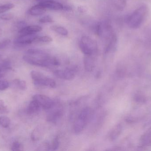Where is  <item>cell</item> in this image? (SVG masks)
<instances>
[{"instance_id":"1","label":"cell","mask_w":151,"mask_h":151,"mask_svg":"<svg viewBox=\"0 0 151 151\" xmlns=\"http://www.w3.org/2000/svg\"><path fill=\"white\" fill-rule=\"evenodd\" d=\"M23 59L30 64L41 67H53L60 65L57 58L38 49L28 50L23 56Z\"/></svg>"},{"instance_id":"23","label":"cell","mask_w":151,"mask_h":151,"mask_svg":"<svg viewBox=\"0 0 151 151\" xmlns=\"http://www.w3.org/2000/svg\"><path fill=\"white\" fill-rule=\"evenodd\" d=\"M11 150L15 151H23L24 150V146L19 142H15L12 145Z\"/></svg>"},{"instance_id":"34","label":"cell","mask_w":151,"mask_h":151,"mask_svg":"<svg viewBox=\"0 0 151 151\" xmlns=\"http://www.w3.org/2000/svg\"><path fill=\"white\" fill-rule=\"evenodd\" d=\"M2 34V30L0 28V37L1 36Z\"/></svg>"},{"instance_id":"31","label":"cell","mask_w":151,"mask_h":151,"mask_svg":"<svg viewBox=\"0 0 151 151\" xmlns=\"http://www.w3.org/2000/svg\"><path fill=\"white\" fill-rule=\"evenodd\" d=\"M4 60L3 59L2 56L1 55H0V65L2 63V62H3Z\"/></svg>"},{"instance_id":"33","label":"cell","mask_w":151,"mask_h":151,"mask_svg":"<svg viewBox=\"0 0 151 151\" xmlns=\"http://www.w3.org/2000/svg\"><path fill=\"white\" fill-rule=\"evenodd\" d=\"M2 69L0 67V78L2 76V74H1Z\"/></svg>"},{"instance_id":"22","label":"cell","mask_w":151,"mask_h":151,"mask_svg":"<svg viewBox=\"0 0 151 151\" xmlns=\"http://www.w3.org/2000/svg\"><path fill=\"white\" fill-rule=\"evenodd\" d=\"M14 6V4L11 3L6 4L3 5H0V14L13 9Z\"/></svg>"},{"instance_id":"5","label":"cell","mask_w":151,"mask_h":151,"mask_svg":"<svg viewBox=\"0 0 151 151\" xmlns=\"http://www.w3.org/2000/svg\"><path fill=\"white\" fill-rule=\"evenodd\" d=\"M30 74L34 84L36 86L50 88H55L56 86V83L53 79L47 77L40 72L32 71L31 72Z\"/></svg>"},{"instance_id":"4","label":"cell","mask_w":151,"mask_h":151,"mask_svg":"<svg viewBox=\"0 0 151 151\" xmlns=\"http://www.w3.org/2000/svg\"><path fill=\"white\" fill-rule=\"evenodd\" d=\"M79 47L85 56L96 55L98 50L96 42L88 36H83L81 38Z\"/></svg>"},{"instance_id":"3","label":"cell","mask_w":151,"mask_h":151,"mask_svg":"<svg viewBox=\"0 0 151 151\" xmlns=\"http://www.w3.org/2000/svg\"><path fill=\"white\" fill-rule=\"evenodd\" d=\"M91 116V110L89 107H85L82 110L73 126V130L76 134H80L84 129Z\"/></svg>"},{"instance_id":"30","label":"cell","mask_w":151,"mask_h":151,"mask_svg":"<svg viewBox=\"0 0 151 151\" xmlns=\"http://www.w3.org/2000/svg\"><path fill=\"white\" fill-rule=\"evenodd\" d=\"M78 10L80 12H83L86 11V9H85V8H84L83 6H79L78 8Z\"/></svg>"},{"instance_id":"14","label":"cell","mask_w":151,"mask_h":151,"mask_svg":"<svg viewBox=\"0 0 151 151\" xmlns=\"http://www.w3.org/2000/svg\"><path fill=\"white\" fill-rule=\"evenodd\" d=\"M41 109L39 104L36 101L32 99L27 107V112L29 114H35L40 111Z\"/></svg>"},{"instance_id":"24","label":"cell","mask_w":151,"mask_h":151,"mask_svg":"<svg viewBox=\"0 0 151 151\" xmlns=\"http://www.w3.org/2000/svg\"><path fill=\"white\" fill-rule=\"evenodd\" d=\"M54 22L53 18L49 15L44 16L41 18L39 20V22L42 24H46V23H51Z\"/></svg>"},{"instance_id":"25","label":"cell","mask_w":151,"mask_h":151,"mask_svg":"<svg viewBox=\"0 0 151 151\" xmlns=\"http://www.w3.org/2000/svg\"><path fill=\"white\" fill-rule=\"evenodd\" d=\"M9 110L3 100L0 99V113H7Z\"/></svg>"},{"instance_id":"7","label":"cell","mask_w":151,"mask_h":151,"mask_svg":"<svg viewBox=\"0 0 151 151\" xmlns=\"http://www.w3.org/2000/svg\"><path fill=\"white\" fill-rule=\"evenodd\" d=\"M32 99L36 101L40 105L42 109L45 110H49L55 105V101L45 95L37 94L35 95Z\"/></svg>"},{"instance_id":"17","label":"cell","mask_w":151,"mask_h":151,"mask_svg":"<svg viewBox=\"0 0 151 151\" xmlns=\"http://www.w3.org/2000/svg\"><path fill=\"white\" fill-rule=\"evenodd\" d=\"M59 141L58 137H56L53 139L51 143L49 144H47V149H48L49 150H55L59 147Z\"/></svg>"},{"instance_id":"2","label":"cell","mask_w":151,"mask_h":151,"mask_svg":"<svg viewBox=\"0 0 151 151\" xmlns=\"http://www.w3.org/2000/svg\"><path fill=\"white\" fill-rule=\"evenodd\" d=\"M148 12L147 6L145 4L141 5L126 18L127 24L130 28H138L146 17Z\"/></svg>"},{"instance_id":"13","label":"cell","mask_w":151,"mask_h":151,"mask_svg":"<svg viewBox=\"0 0 151 151\" xmlns=\"http://www.w3.org/2000/svg\"><path fill=\"white\" fill-rule=\"evenodd\" d=\"M46 10V8L38 3V4L32 6L28 10V13L32 16H38L44 14Z\"/></svg>"},{"instance_id":"28","label":"cell","mask_w":151,"mask_h":151,"mask_svg":"<svg viewBox=\"0 0 151 151\" xmlns=\"http://www.w3.org/2000/svg\"><path fill=\"white\" fill-rule=\"evenodd\" d=\"M14 17V15L12 13H8L3 14L0 16V18L2 20H9L12 19Z\"/></svg>"},{"instance_id":"19","label":"cell","mask_w":151,"mask_h":151,"mask_svg":"<svg viewBox=\"0 0 151 151\" xmlns=\"http://www.w3.org/2000/svg\"><path fill=\"white\" fill-rule=\"evenodd\" d=\"M11 121L9 117L5 116L0 117V126L2 127L6 128L9 126Z\"/></svg>"},{"instance_id":"32","label":"cell","mask_w":151,"mask_h":151,"mask_svg":"<svg viewBox=\"0 0 151 151\" xmlns=\"http://www.w3.org/2000/svg\"><path fill=\"white\" fill-rule=\"evenodd\" d=\"M35 1H38L39 2H40L43 1H47V0H35ZM55 1H62V0H55Z\"/></svg>"},{"instance_id":"10","label":"cell","mask_w":151,"mask_h":151,"mask_svg":"<svg viewBox=\"0 0 151 151\" xmlns=\"http://www.w3.org/2000/svg\"><path fill=\"white\" fill-rule=\"evenodd\" d=\"M39 4L46 9L52 10H63L64 8V4L60 1L55 0H47L40 2Z\"/></svg>"},{"instance_id":"27","label":"cell","mask_w":151,"mask_h":151,"mask_svg":"<svg viewBox=\"0 0 151 151\" xmlns=\"http://www.w3.org/2000/svg\"><path fill=\"white\" fill-rule=\"evenodd\" d=\"M9 83L6 80H0V90L3 91L7 89L9 87Z\"/></svg>"},{"instance_id":"12","label":"cell","mask_w":151,"mask_h":151,"mask_svg":"<svg viewBox=\"0 0 151 151\" xmlns=\"http://www.w3.org/2000/svg\"><path fill=\"white\" fill-rule=\"evenodd\" d=\"M42 28L39 25L26 26L19 31V35L25 34H34L36 33L41 32Z\"/></svg>"},{"instance_id":"26","label":"cell","mask_w":151,"mask_h":151,"mask_svg":"<svg viewBox=\"0 0 151 151\" xmlns=\"http://www.w3.org/2000/svg\"><path fill=\"white\" fill-rule=\"evenodd\" d=\"M53 41V39L49 36H42L38 37L37 41L43 43H50Z\"/></svg>"},{"instance_id":"11","label":"cell","mask_w":151,"mask_h":151,"mask_svg":"<svg viewBox=\"0 0 151 151\" xmlns=\"http://www.w3.org/2000/svg\"><path fill=\"white\" fill-rule=\"evenodd\" d=\"M84 68L87 72H91L96 66V58L95 55L85 56L83 59Z\"/></svg>"},{"instance_id":"15","label":"cell","mask_w":151,"mask_h":151,"mask_svg":"<svg viewBox=\"0 0 151 151\" xmlns=\"http://www.w3.org/2000/svg\"><path fill=\"white\" fill-rule=\"evenodd\" d=\"M112 5L118 11L123 10L127 5L126 0H111Z\"/></svg>"},{"instance_id":"29","label":"cell","mask_w":151,"mask_h":151,"mask_svg":"<svg viewBox=\"0 0 151 151\" xmlns=\"http://www.w3.org/2000/svg\"><path fill=\"white\" fill-rule=\"evenodd\" d=\"M11 43V40L9 39H6L0 42V50L6 48Z\"/></svg>"},{"instance_id":"6","label":"cell","mask_w":151,"mask_h":151,"mask_svg":"<svg viewBox=\"0 0 151 151\" xmlns=\"http://www.w3.org/2000/svg\"><path fill=\"white\" fill-rule=\"evenodd\" d=\"M77 72L76 67H68L64 69L56 70L54 72V74L58 78L62 79L70 80L75 78Z\"/></svg>"},{"instance_id":"8","label":"cell","mask_w":151,"mask_h":151,"mask_svg":"<svg viewBox=\"0 0 151 151\" xmlns=\"http://www.w3.org/2000/svg\"><path fill=\"white\" fill-rule=\"evenodd\" d=\"M39 36L35 34L19 35L15 39V44L19 45H29L34 42L37 41Z\"/></svg>"},{"instance_id":"16","label":"cell","mask_w":151,"mask_h":151,"mask_svg":"<svg viewBox=\"0 0 151 151\" xmlns=\"http://www.w3.org/2000/svg\"><path fill=\"white\" fill-rule=\"evenodd\" d=\"M51 30L56 32L57 33L63 36H66L69 34L68 30L65 27L60 26L54 25L50 27Z\"/></svg>"},{"instance_id":"21","label":"cell","mask_w":151,"mask_h":151,"mask_svg":"<svg viewBox=\"0 0 151 151\" xmlns=\"http://www.w3.org/2000/svg\"><path fill=\"white\" fill-rule=\"evenodd\" d=\"M120 131V127L118 126L114 128L109 134V138L111 140H114L118 137Z\"/></svg>"},{"instance_id":"20","label":"cell","mask_w":151,"mask_h":151,"mask_svg":"<svg viewBox=\"0 0 151 151\" xmlns=\"http://www.w3.org/2000/svg\"><path fill=\"white\" fill-rule=\"evenodd\" d=\"M41 130L40 128H37L33 131L31 135V138L33 141H37L41 136Z\"/></svg>"},{"instance_id":"9","label":"cell","mask_w":151,"mask_h":151,"mask_svg":"<svg viewBox=\"0 0 151 151\" xmlns=\"http://www.w3.org/2000/svg\"><path fill=\"white\" fill-rule=\"evenodd\" d=\"M55 105H54L55 109H54L53 107L51 108L50 109L52 110V111H50L47 115V121L49 122H56L63 116V107L60 105L58 107H56Z\"/></svg>"},{"instance_id":"18","label":"cell","mask_w":151,"mask_h":151,"mask_svg":"<svg viewBox=\"0 0 151 151\" xmlns=\"http://www.w3.org/2000/svg\"><path fill=\"white\" fill-rule=\"evenodd\" d=\"M14 83L17 87L20 90L24 91L27 89V86L26 82L25 81L17 79L14 80Z\"/></svg>"}]
</instances>
